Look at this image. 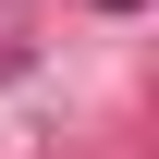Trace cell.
Listing matches in <instances>:
<instances>
[{
    "label": "cell",
    "instance_id": "cell-1",
    "mask_svg": "<svg viewBox=\"0 0 159 159\" xmlns=\"http://www.w3.org/2000/svg\"><path fill=\"white\" fill-rule=\"evenodd\" d=\"M110 12H122V0H110Z\"/></svg>",
    "mask_w": 159,
    "mask_h": 159
}]
</instances>
